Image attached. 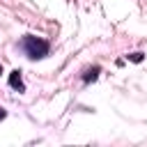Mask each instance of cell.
I'll list each match as a JSON object with an SVG mask.
<instances>
[{
  "label": "cell",
  "instance_id": "6da1fadb",
  "mask_svg": "<svg viewBox=\"0 0 147 147\" xmlns=\"http://www.w3.org/2000/svg\"><path fill=\"white\" fill-rule=\"evenodd\" d=\"M23 48H25V53H28V57H32V60H41V57H46L48 55V41H44V39H39V37H32V34H28L25 39H23Z\"/></svg>",
  "mask_w": 147,
  "mask_h": 147
},
{
  "label": "cell",
  "instance_id": "7a4b0ae2",
  "mask_svg": "<svg viewBox=\"0 0 147 147\" xmlns=\"http://www.w3.org/2000/svg\"><path fill=\"white\" fill-rule=\"evenodd\" d=\"M9 85L16 87V90H25V85H23V80H21V71H11V76H9Z\"/></svg>",
  "mask_w": 147,
  "mask_h": 147
},
{
  "label": "cell",
  "instance_id": "3957f363",
  "mask_svg": "<svg viewBox=\"0 0 147 147\" xmlns=\"http://www.w3.org/2000/svg\"><path fill=\"white\" fill-rule=\"evenodd\" d=\"M96 76H99V67H92V69H87V71H85L83 80H85V83H90V80H96Z\"/></svg>",
  "mask_w": 147,
  "mask_h": 147
},
{
  "label": "cell",
  "instance_id": "277c9868",
  "mask_svg": "<svg viewBox=\"0 0 147 147\" xmlns=\"http://www.w3.org/2000/svg\"><path fill=\"white\" fill-rule=\"evenodd\" d=\"M131 60H133V62H140V60H142V53H133Z\"/></svg>",
  "mask_w": 147,
  "mask_h": 147
},
{
  "label": "cell",
  "instance_id": "5b68a950",
  "mask_svg": "<svg viewBox=\"0 0 147 147\" xmlns=\"http://www.w3.org/2000/svg\"><path fill=\"white\" fill-rule=\"evenodd\" d=\"M5 115H7V113H5V108H0V119H5Z\"/></svg>",
  "mask_w": 147,
  "mask_h": 147
},
{
  "label": "cell",
  "instance_id": "8992f818",
  "mask_svg": "<svg viewBox=\"0 0 147 147\" xmlns=\"http://www.w3.org/2000/svg\"><path fill=\"white\" fill-rule=\"evenodd\" d=\"M0 74H2V67H0Z\"/></svg>",
  "mask_w": 147,
  "mask_h": 147
}]
</instances>
